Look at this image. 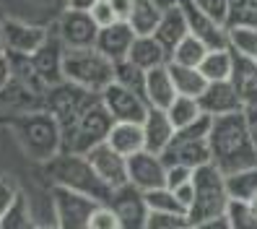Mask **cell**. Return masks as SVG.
I'll return each mask as SVG.
<instances>
[{
    "instance_id": "cell-12",
    "label": "cell",
    "mask_w": 257,
    "mask_h": 229,
    "mask_svg": "<svg viewBox=\"0 0 257 229\" xmlns=\"http://www.w3.org/2000/svg\"><path fill=\"white\" fill-rule=\"evenodd\" d=\"M55 34L65 47H94L99 37V24L91 19L88 11L78 8H65L57 19Z\"/></svg>"
},
{
    "instance_id": "cell-2",
    "label": "cell",
    "mask_w": 257,
    "mask_h": 229,
    "mask_svg": "<svg viewBox=\"0 0 257 229\" xmlns=\"http://www.w3.org/2000/svg\"><path fill=\"white\" fill-rule=\"evenodd\" d=\"M11 130L24 154L34 162L47 164L63 151V128L44 107L11 120Z\"/></svg>"
},
{
    "instance_id": "cell-29",
    "label": "cell",
    "mask_w": 257,
    "mask_h": 229,
    "mask_svg": "<svg viewBox=\"0 0 257 229\" xmlns=\"http://www.w3.org/2000/svg\"><path fill=\"white\" fill-rule=\"evenodd\" d=\"M32 226H37L32 203H29V198L24 193H19L16 201L0 213V229H32Z\"/></svg>"
},
{
    "instance_id": "cell-35",
    "label": "cell",
    "mask_w": 257,
    "mask_h": 229,
    "mask_svg": "<svg viewBox=\"0 0 257 229\" xmlns=\"http://www.w3.org/2000/svg\"><path fill=\"white\" fill-rule=\"evenodd\" d=\"M146 201L151 211H169V213H187V208L177 201V195L169 185H161L146 193Z\"/></svg>"
},
{
    "instance_id": "cell-4",
    "label": "cell",
    "mask_w": 257,
    "mask_h": 229,
    "mask_svg": "<svg viewBox=\"0 0 257 229\" xmlns=\"http://www.w3.org/2000/svg\"><path fill=\"white\" fill-rule=\"evenodd\" d=\"M63 75L70 84H78L94 94H101L114 81V63L96 47H65Z\"/></svg>"
},
{
    "instance_id": "cell-41",
    "label": "cell",
    "mask_w": 257,
    "mask_h": 229,
    "mask_svg": "<svg viewBox=\"0 0 257 229\" xmlns=\"http://www.w3.org/2000/svg\"><path fill=\"white\" fill-rule=\"evenodd\" d=\"M195 177V167L187 164H166V185L177 188V185H185Z\"/></svg>"
},
{
    "instance_id": "cell-8",
    "label": "cell",
    "mask_w": 257,
    "mask_h": 229,
    "mask_svg": "<svg viewBox=\"0 0 257 229\" xmlns=\"http://www.w3.org/2000/svg\"><path fill=\"white\" fill-rule=\"evenodd\" d=\"M96 99H99V94H94V91H88L78 84H70V81H60L57 86L44 91V110H47L60 123V128L65 130L68 125H73L75 120L88 110V104L96 102Z\"/></svg>"
},
{
    "instance_id": "cell-7",
    "label": "cell",
    "mask_w": 257,
    "mask_h": 229,
    "mask_svg": "<svg viewBox=\"0 0 257 229\" xmlns=\"http://www.w3.org/2000/svg\"><path fill=\"white\" fill-rule=\"evenodd\" d=\"M210 123H213V117L203 115L192 125L179 128L169 148L161 154V159L166 164H187V167H195V170L208 164L210 162V143H208Z\"/></svg>"
},
{
    "instance_id": "cell-54",
    "label": "cell",
    "mask_w": 257,
    "mask_h": 229,
    "mask_svg": "<svg viewBox=\"0 0 257 229\" xmlns=\"http://www.w3.org/2000/svg\"><path fill=\"white\" fill-rule=\"evenodd\" d=\"M0 21H3V13H0Z\"/></svg>"
},
{
    "instance_id": "cell-13",
    "label": "cell",
    "mask_w": 257,
    "mask_h": 229,
    "mask_svg": "<svg viewBox=\"0 0 257 229\" xmlns=\"http://www.w3.org/2000/svg\"><path fill=\"white\" fill-rule=\"evenodd\" d=\"M117 219H119V226L122 229H146V221H148V201H146V193L138 190L135 185H122V188H114L109 201H107Z\"/></svg>"
},
{
    "instance_id": "cell-17",
    "label": "cell",
    "mask_w": 257,
    "mask_h": 229,
    "mask_svg": "<svg viewBox=\"0 0 257 229\" xmlns=\"http://www.w3.org/2000/svg\"><path fill=\"white\" fill-rule=\"evenodd\" d=\"M86 159L91 162V167L96 170V175L107 182L112 190L127 185V157H122L119 151H114L107 141L99 143V146H94V148L86 154Z\"/></svg>"
},
{
    "instance_id": "cell-47",
    "label": "cell",
    "mask_w": 257,
    "mask_h": 229,
    "mask_svg": "<svg viewBox=\"0 0 257 229\" xmlns=\"http://www.w3.org/2000/svg\"><path fill=\"white\" fill-rule=\"evenodd\" d=\"M114 13H117V19L119 21H127L130 19V11H133V0H109Z\"/></svg>"
},
{
    "instance_id": "cell-22",
    "label": "cell",
    "mask_w": 257,
    "mask_h": 229,
    "mask_svg": "<svg viewBox=\"0 0 257 229\" xmlns=\"http://www.w3.org/2000/svg\"><path fill=\"white\" fill-rule=\"evenodd\" d=\"M146 99L151 107H161V110H166L177 99V86L172 81L169 63L146 70Z\"/></svg>"
},
{
    "instance_id": "cell-16",
    "label": "cell",
    "mask_w": 257,
    "mask_h": 229,
    "mask_svg": "<svg viewBox=\"0 0 257 229\" xmlns=\"http://www.w3.org/2000/svg\"><path fill=\"white\" fill-rule=\"evenodd\" d=\"M44 107V97L37 94L34 89H29L24 81L11 79L6 89L0 91V120H16L26 112H34Z\"/></svg>"
},
{
    "instance_id": "cell-32",
    "label": "cell",
    "mask_w": 257,
    "mask_h": 229,
    "mask_svg": "<svg viewBox=\"0 0 257 229\" xmlns=\"http://www.w3.org/2000/svg\"><path fill=\"white\" fill-rule=\"evenodd\" d=\"M229 50L234 55L257 60V26H229Z\"/></svg>"
},
{
    "instance_id": "cell-11",
    "label": "cell",
    "mask_w": 257,
    "mask_h": 229,
    "mask_svg": "<svg viewBox=\"0 0 257 229\" xmlns=\"http://www.w3.org/2000/svg\"><path fill=\"white\" fill-rule=\"evenodd\" d=\"M101 104L107 107L114 123H143V117L151 110V104L143 94L125 89L122 84H114V81L101 91Z\"/></svg>"
},
{
    "instance_id": "cell-21",
    "label": "cell",
    "mask_w": 257,
    "mask_h": 229,
    "mask_svg": "<svg viewBox=\"0 0 257 229\" xmlns=\"http://www.w3.org/2000/svg\"><path fill=\"white\" fill-rule=\"evenodd\" d=\"M187 34H190V26H187V19H185L182 6L164 11V13H161V21H159L156 32H154V37L159 39V44L166 50V55H169V57H172L174 47H177V44L182 42Z\"/></svg>"
},
{
    "instance_id": "cell-52",
    "label": "cell",
    "mask_w": 257,
    "mask_h": 229,
    "mask_svg": "<svg viewBox=\"0 0 257 229\" xmlns=\"http://www.w3.org/2000/svg\"><path fill=\"white\" fill-rule=\"evenodd\" d=\"M32 229H57V224H37V226H32Z\"/></svg>"
},
{
    "instance_id": "cell-48",
    "label": "cell",
    "mask_w": 257,
    "mask_h": 229,
    "mask_svg": "<svg viewBox=\"0 0 257 229\" xmlns=\"http://www.w3.org/2000/svg\"><path fill=\"white\" fill-rule=\"evenodd\" d=\"M13 79V70H11V60L8 55H0V91L6 89V84Z\"/></svg>"
},
{
    "instance_id": "cell-43",
    "label": "cell",
    "mask_w": 257,
    "mask_h": 229,
    "mask_svg": "<svg viewBox=\"0 0 257 229\" xmlns=\"http://www.w3.org/2000/svg\"><path fill=\"white\" fill-rule=\"evenodd\" d=\"M19 185H16V180L8 177V175H0V213H3L13 201H16V195H19Z\"/></svg>"
},
{
    "instance_id": "cell-39",
    "label": "cell",
    "mask_w": 257,
    "mask_h": 229,
    "mask_svg": "<svg viewBox=\"0 0 257 229\" xmlns=\"http://www.w3.org/2000/svg\"><path fill=\"white\" fill-rule=\"evenodd\" d=\"M88 229H122V226H119V219H117V213L109 203H99L96 211L91 213Z\"/></svg>"
},
{
    "instance_id": "cell-31",
    "label": "cell",
    "mask_w": 257,
    "mask_h": 229,
    "mask_svg": "<svg viewBox=\"0 0 257 229\" xmlns=\"http://www.w3.org/2000/svg\"><path fill=\"white\" fill-rule=\"evenodd\" d=\"M226 188H229L231 201H249L257 193V167H247V170L226 175Z\"/></svg>"
},
{
    "instance_id": "cell-19",
    "label": "cell",
    "mask_w": 257,
    "mask_h": 229,
    "mask_svg": "<svg viewBox=\"0 0 257 229\" xmlns=\"http://www.w3.org/2000/svg\"><path fill=\"white\" fill-rule=\"evenodd\" d=\"M200 107L208 117H221V115H231V112H241L244 104H241L239 94L231 81H213L208 84L205 91L198 97Z\"/></svg>"
},
{
    "instance_id": "cell-38",
    "label": "cell",
    "mask_w": 257,
    "mask_h": 229,
    "mask_svg": "<svg viewBox=\"0 0 257 229\" xmlns=\"http://www.w3.org/2000/svg\"><path fill=\"white\" fill-rule=\"evenodd\" d=\"M226 219H229L231 229H257V216L247 208L244 201H231L226 208Z\"/></svg>"
},
{
    "instance_id": "cell-20",
    "label": "cell",
    "mask_w": 257,
    "mask_h": 229,
    "mask_svg": "<svg viewBox=\"0 0 257 229\" xmlns=\"http://www.w3.org/2000/svg\"><path fill=\"white\" fill-rule=\"evenodd\" d=\"M135 37H138V34L133 32V26L127 21H114L109 26H101L99 29V37H96L94 47L101 55H107L112 63H117V60H125L127 57Z\"/></svg>"
},
{
    "instance_id": "cell-10",
    "label": "cell",
    "mask_w": 257,
    "mask_h": 229,
    "mask_svg": "<svg viewBox=\"0 0 257 229\" xmlns=\"http://www.w3.org/2000/svg\"><path fill=\"white\" fill-rule=\"evenodd\" d=\"M50 34L52 32L44 24H32L13 16H3L0 21V39L8 55H32L50 39Z\"/></svg>"
},
{
    "instance_id": "cell-28",
    "label": "cell",
    "mask_w": 257,
    "mask_h": 229,
    "mask_svg": "<svg viewBox=\"0 0 257 229\" xmlns=\"http://www.w3.org/2000/svg\"><path fill=\"white\" fill-rule=\"evenodd\" d=\"M161 8L154 3V0H133V11H130V19L127 24L133 26L135 34H154L156 26L161 21Z\"/></svg>"
},
{
    "instance_id": "cell-3",
    "label": "cell",
    "mask_w": 257,
    "mask_h": 229,
    "mask_svg": "<svg viewBox=\"0 0 257 229\" xmlns=\"http://www.w3.org/2000/svg\"><path fill=\"white\" fill-rule=\"evenodd\" d=\"M47 175L52 177L55 185L86 193V195L96 198V201H101V203H107L109 195H112V188L96 175V170L91 167V162L86 159V154L60 151L55 159L47 162Z\"/></svg>"
},
{
    "instance_id": "cell-45",
    "label": "cell",
    "mask_w": 257,
    "mask_h": 229,
    "mask_svg": "<svg viewBox=\"0 0 257 229\" xmlns=\"http://www.w3.org/2000/svg\"><path fill=\"white\" fill-rule=\"evenodd\" d=\"M244 120H247V130H249V135H252V143H254V148H257V104H252V107H244Z\"/></svg>"
},
{
    "instance_id": "cell-49",
    "label": "cell",
    "mask_w": 257,
    "mask_h": 229,
    "mask_svg": "<svg viewBox=\"0 0 257 229\" xmlns=\"http://www.w3.org/2000/svg\"><path fill=\"white\" fill-rule=\"evenodd\" d=\"M96 0H68V8H78V11H88Z\"/></svg>"
},
{
    "instance_id": "cell-23",
    "label": "cell",
    "mask_w": 257,
    "mask_h": 229,
    "mask_svg": "<svg viewBox=\"0 0 257 229\" xmlns=\"http://www.w3.org/2000/svg\"><path fill=\"white\" fill-rule=\"evenodd\" d=\"M244 107L257 104V60L234 55V70L229 79Z\"/></svg>"
},
{
    "instance_id": "cell-42",
    "label": "cell",
    "mask_w": 257,
    "mask_h": 229,
    "mask_svg": "<svg viewBox=\"0 0 257 229\" xmlns=\"http://www.w3.org/2000/svg\"><path fill=\"white\" fill-rule=\"evenodd\" d=\"M88 13H91V19L99 24V29H101V26H109V24H114V21H119L109 0H96V3L88 8Z\"/></svg>"
},
{
    "instance_id": "cell-14",
    "label": "cell",
    "mask_w": 257,
    "mask_h": 229,
    "mask_svg": "<svg viewBox=\"0 0 257 229\" xmlns=\"http://www.w3.org/2000/svg\"><path fill=\"white\" fill-rule=\"evenodd\" d=\"M127 182L143 193L166 185V162L146 148L127 157Z\"/></svg>"
},
{
    "instance_id": "cell-26",
    "label": "cell",
    "mask_w": 257,
    "mask_h": 229,
    "mask_svg": "<svg viewBox=\"0 0 257 229\" xmlns=\"http://www.w3.org/2000/svg\"><path fill=\"white\" fill-rule=\"evenodd\" d=\"M198 68L205 75L208 84H213V81H229L231 79V70H234V52L229 47L208 50V55L203 57V63Z\"/></svg>"
},
{
    "instance_id": "cell-25",
    "label": "cell",
    "mask_w": 257,
    "mask_h": 229,
    "mask_svg": "<svg viewBox=\"0 0 257 229\" xmlns=\"http://www.w3.org/2000/svg\"><path fill=\"white\" fill-rule=\"evenodd\" d=\"M107 143L119 151L122 157H133L138 151L146 148V141H143V125L141 123H114L109 135H107Z\"/></svg>"
},
{
    "instance_id": "cell-44",
    "label": "cell",
    "mask_w": 257,
    "mask_h": 229,
    "mask_svg": "<svg viewBox=\"0 0 257 229\" xmlns=\"http://www.w3.org/2000/svg\"><path fill=\"white\" fill-rule=\"evenodd\" d=\"M172 190H174V195H177V201L190 211V206H192V201H195V182L190 180V182H185V185H177V188H172Z\"/></svg>"
},
{
    "instance_id": "cell-27",
    "label": "cell",
    "mask_w": 257,
    "mask_h": 229,
    "mask_svg": "<svg viewBox=\"0 0 257 229\" xmlns=\"http://www.w3.org/2000/svg\"><path fill=\"white\" fill-rule=\"evenodd\" d=\"M169 73H172V81L177 86V94H185V97H200L208 81L205 75L200 73V68L195 65H179V63H169Z\"/></svg>"
},
{
    "instance_id": "cell-6",
    "label": "cell",
    "mask_w": 257,
    "mask_h": 229,
    "mask_svg": "<svg viewBox=\"0 0 257 229\" xmlns=\"http://www.w3.org/2000/svg\"><path fill=\"white\" fill-rule=\"evenodd\" d=\"M112 125H114V120L107 112V107L101 104V94H99V99L88 104V110L75 120L73 125H68L63 130V151H70V154H88L94 146L107 141Z\"/></svg>"
},
{
    "instance_id": "cell-33",
    "label": "cell",
    "mask_w": 257,
    "mask_h": 229,
    "mask_svg": "<svg viewBox=\"0 0 257 229\" xmlns=\"http://www.w3.org/2000/svg\"><path fill=\"white\" fill-rule=\"evenodd\" d=\"M208 55V44L205 42H200L198 37H192V34H187L182 42L174 47V52H172V57H169V63H179V65H195L198 68L200 63H203V57Z\"/></svg>"
},
{
    "instance_id": "cell-53",
    "label": "cell",
    "mask_w": 257,
    "mask_h": 229,
    "mask_svg": "<svg viewBox=\"0 0 257 229\" xmlns=\"http://www.w3.org/2000/svg\"><path fill=\"white\" fill-rule=\"evenodd\" d=\"M0 55H6V44H3V39H0Z\"/></svg>"
},
{
    "instance_id": "cell-15",
    "label": "cell",
    "mask_w": 257,
    "mask_h": 229,
    "mask_svg": "<svg viewBox=\"0 0 257 229\" xmlns=\"http://www.w3.org/2000/svg\"><path fill=\"white\" fill-rule=\"evenodd\" d=\"M185 19L190 26V34L198 37L200 42L208 44V50H218V47H229V26L216 21L213 16H208L205 11H200L192 0H185L182 3Z\"/></svg>"
},
{
    "instance_id": "cell-36",
    "label": "cell",
    "mask_w": 257,
    "mask_h": 229,
    "mask_svg": "<svg viewBox=\"0 0 257 229\" xmlns=\"http://www.w3.org/2000/svg\"><path fill=\"white\" fill-rule=\"evenodd\" d=\"M257 26V0H229V26Z\"/></svg>"
},
{
    "instance_id": "cell-24",
    "label": "cell",
    "mask_w": 257,
    "mask_h": 229,
    "mask_svg": "<svg viewBox=\"0 0 257 229\" xmlns=\"http://www.w3.org/2000/svg\"><path fill=\"white\" fill-rule=\"evenodd\" d=\"M127 60H133V63L141 65L143 70H151V68H159L164 63H169V55H166V50L159 44V39L154 34H141V37H135L133 47L127 52Z\"/></svg>"
},
{
    "instance_id": "cell-37",
    "label": "cell",
    "mask_w": 257,
    "mask_h": 229,
    "mask_svg": "<svg viewBox=\"0 0 257 229\" xmlns=\"http://www.w3.org/2000/svg\"><path fill=\"white\" fill-rule=\"evenodd\" d=\"M187 213H169V211H151L146 229H190Z\"/></svg>"
},
{
    "instance_id": "cell-51",
    "label": "cell",
    "mask_w": 257,
    "mask_h": 229,
    "mask_svg": "<svg viewBox=\"0 0 257 229\" xmlns=\"http://www.w3.org/2000/svg\"><path fill=\"white\" fill-rule=\"evenodd\" d=\"M244 203H247V208H249V211L254 213V216H257V193L249 198V201H244Z\"/></svg>"
},
{
    "instance_id": "cell-18",
    "label": "cell",
    "mask_w": 257,
    "mask_h": 229,
    "mask_svg": "<svg viewBox=\"0 0 257 229\" xmlns=\"http://www.w3.org/2000/svg\"><path fill=\"white\" fill-rule=\"evenodd\" d=\"M143 141H146V151H151V154H164L166 148H169V143L174 141L177 135V128L172 123V117L166 110H161V107H151L148 115L143 117Z\"/></svg>"
},
{
    "instance_id": "cell-50",
    "label": "cell",
    "mask_w": 257,
    "mask_h": 229,
    "mask_svg": "<svg viewBox=\"0 0 257 229\" xmlns=\"http://www.w3.org/2000/svg\"><path fill=\"white\" fill-rule=\"evenodd\" d=\"M154 3L161 8V11H169V8H177V6H182L185 0H154Z\"/></svg>"
},
{
    "instance_id": "cell-9",
    "label": "cell",
    "mask_w": 257,
    "mask_h": 229,
    "mask_svg": "<svg viewBox=\"0 0 257 229\" xmlns=\"http://www.w3.org/2000/svg\"><path fill=\"white\" fill-rule=\"evenodd\" d=\"M101 201L96 198L70 190L63 185L52 188V208H55V224L57 229H88L91 213L96 211Z\"/></svg>"
},
{
    "instance_id": "cell-40",
    "label": "cell",
    "mask_w": 257,
    "mask_h": 229,
    "mask_svg": "<svg viewBox=\"0 0 257 229\" xmlns=\"http://www.w3.org/2000/svg\"><path fill=\"white\" fill-rule=\"evenodd\" d=\"M200 11H205L208 16H213L216 21L229 26V0H192Z\"/></svg>"
},
{
    "instance_id": "cell-34",
    "label": "cell",
    "mask_w": 257,
    "mask_h": 229,
    "mask_svg": "<svg viewBox=\"0 0 257 229\" xmlns=\"http://www.w3.org/2000/svg\"><path fill=\"white\" fill-rule=\"evenodd\" d=\"M114 84H122L125 89H133L146 97V70L127 57L114 63Z\"/></svg>"
},
{
    "instance_id": "cell-1",
    "label": "cell",
    "mask_w": 257,
    "mask_h": 229,
    "mask_svg": "<svg viewBox=\"0 0 257 229\" xmlns=\"http://www.w3.org/2000/svg\"><path fill=\"white\" fill-rule=\"evenodd\" d=\"M208 143H210V162L223 175L247 170V167H257V148L247 130L244 112L213 117Z\"/></svg>"
},
{
    "instance_id": "cell-46",
    "label": "cell",
    "mask_w": 257,
    "mask_h": 229,
    "mask_svg": "<svg viewBox=\"0 0 257 229\" xmlns=\"http://www.w3.org/2000/svg\"><path fill=\"white\" fill-rule=\"evenodd\" d=\"M190 229H231V224H229V219H226V213H223V216H213V219L192 224Z\"/></svg>"
},
{
    "instance_id": "cell-30",
    "label": "cell",
    "mask_w": 257,
    "mask_h": 229,
    "mask_svg": "<svg viewBox=\"0 0 257 229\" xmlns=\"http://www.w3.org/2000/svg\"><path fill=\"white\" fill-rule=\"evenodd\" d=\"M166 112H169V117H172V123H174L177 130L192 125L195 120H200L205 115L203 107H200V99L198 97H185V94H177V99L166 107Z\"/></svg>"
},
{
    "instance_id": "cell-5",
    "label": "cell",
    "mask_w": 257,
    "mask_h": 229,
    "mask_svg": "<svg viewBox=\"0 0 257 229\" xmlns=\"http://www.w3.org/2000/svg\"><path fill=\"white\" fill-rule=\"evenodd\" d=\"M192 182H195V201L187 211L190 224H198V221L213 219V216H223L229 203H231L229 188H226V175L213 162H208V164L195 170Z\"/></svg>"
}]
</instances>
